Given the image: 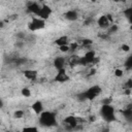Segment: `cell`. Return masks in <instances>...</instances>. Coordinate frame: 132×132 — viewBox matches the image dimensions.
<instances>
[{
    "instance_id": "e0dca14e",
    "label": "cell",
    "mask_w": 132,
    "mask_h": 132,
    "mask_svg": "<svg viewBox=\"0 0 132 132\" xmlns=\"http://www.w3.org/2000/svg\"><path fill=\"white\" fill-rule=\"evenodd\" d=\"M24 116H25V112H24V110H22V109H16V110L13 112V117H14L15 119H22Z\"/></svg>"
},
{
    "instance_id": "603a6c76",
    "label": "cell",
    "mask_w": 132,
    "mask_h": 132,
    "mask_svg": "<svg viewBox=\"0 0 132 132\" xmlns=\"http://www.w3.org/2000/svg\"><path fill=\"white\" fill-rule=\"evenodd\" d=\"M124 13H125L126 18L130 19V18H131V15H132V8H127L126 10H124Z\"/></svg>"
},
{
    "instance_id": "4fadbf2b",
    "label": "cell",
    "mask_w": 132,
    "mask_h": 132,
    "mask_svg": "<svg viewBox=\"0 0 132 132\" xmlns=\"http://www.w3.org/2000/svg\"><path fill=\"white\" fill-rule=\"evenodd\" d=\"M40 7H41V4L38 2H29L27 5V11L29 13H31L33 16H36Z\"/></svg>"
},
{
    "instance_id": "7c38bea8",
    "label": "cell",
    "mask_w": 132,
    "mask_h": 132,
    "mask_svg": "<svg viewBox=\"0 0 132 132\" xmlns=\"http://www.w3.org/2000/svg\"><path fill=\"white\" fill-rule=\"evenodd\" d=\"M23 74L28 80H31V81H35L38 77V71L33 68H27L23 70Z\"/></svg>"
},
{
    "instance_id": "9a60e30c",
    "label": "cell",
    "mask_w": 132,
    "mask_h": 132,
    "mask_svg": "<svg viewBox=\"0 0 132 132\" xmlns=\"http://www.w3.org/2000/svg\"><path fill=\"white\" fill-rule=\"evenodd\" d=\"M21 95H22L23 97H25V98H30V97L32 96V91H31V89L28 88V87H23V88L21 89Z\"/></svg>"
},
{
    "instance_id": "44dd1931",
    "label": "cell",
    "mask_w": 132,
    "mask_h": 132,
    "mask_svg": "<svg viewBox=\"0 0 132 132\" xmlns=\"http://www.w3.org/2000/svg\"><path fill=\"white\" fill-rule=\"evenodd\" d=\"M113 73H114V75H116L117 77H122L123 74H124V71H123V69H121V68H117Z\"/></svg>"
},
{
    "instance_id": "ffe728a7",
    "label": "cell",
    "mask_w": 132,
    "mask_h": 132,
    "mask_svg": "<svg viewBox=\"0 0 132 132\" xmlns=\"http://www.w3.org/2000/svg\"><path fill=\"white\" fill-rule=\"evenodd\" d=\"M59 51H60L62 54H67V53H69V44H68V45L60 46V47H59Z\"/></svg>"
},
{
    "instance_id": "d4e9b609",
    "label": "cell",
    "mask_w": 132,
    "mask_h": 132,
    "mask_svg": "<svg viewBox=\"0 0 132 132\" xmlns=\"http://www.w3.org/2000/svg\"><path fill=\"white\" fill-rule=\"evenodd\" d=\"M3 106H4V101H3V99L0 98V108H2Z\"/></svg>"
},
{
    "instance_id": "8992f818",
    "label": "cell",
    "mask_w": 132,
    "mask_h": 132,
    "mask_svg": "<svg viewBox=\"0 0 132 132\" xmlns=\"http://www.w3.org/2000/svg\"><path fill=\"white\" fill-rule=\"evenodd\" d=\"M63 125H64L65 129H67V130H73L78 125L77 118L74 117V116H72V114H69V116H67L63 120Z\"/></svg>"
},
{
    "instance_id": "277c9868",
    "label": "cell",
    "mask_w": 132,
    "mask_h": 132,
    "mask_svg": "<svg viewBox=\"0 0 132 132\" xmlns=\"http://www.w3.org/2000/svg\"><path fill=\"white\" fill-rule=\"evenodd\" d=\"M46 26V21H43L37 16H32L31 20L28 22L27 24V29L34 33V32H38V31H41L45 28Z\"/></svg>"
},
{
    "instance_id": "cb8c5ba5",
    "label": "cell",
    "mask_w": 132,
    "mask_h": 132,
    "mask_svg": "<svg viewBox=\"0 0 132 132\" xmlns=\"http://www.w3.org/2000/svg\"><path fill=\"white\" fill-rule=\"evenodd\" d=\"M122 48H123V51H125V52H129L130 46L127 45V44H123V45H122Z\"/></svg>"
},
{
    "instance_id": "52a82bcc",
    "label": "cell",
    "mask_w": 132,
    "mask_h": 132,
    "mask_svg": "<svg viewBox=\"0 0 132 132\" xmlns=\"http://www.w3.org/2000/svg\"><path fill=\"white\" fill-rule=\"evenodd\" d=\"M53 13V9L51 8V6H48L47 4H41V7L38 11V13L36 14L37 18L43 20V21H46Z\"/></svg>"
},
{
    "instance_id": "ac0fdd59",
    "label": "cell",
    "mask_w": 132,
    "mask_h": 132,
    "mask_svg": "<svg viewBox=\"0 0 132 132\" xmlns=\"http://www.w3.org/2000/svg\"><path fill=\"white\" fill-rule=\"evenodd\" d=\"M92 43H93V40H91V39H82L81 40V45L82 46H86V47L91 46Z\"/></svg>"
},
{
    "instance_id": "30bf717a",
    "label": "cell",
    "mask_w": 132,
    "mask_h": 132,
    "mask_svg": "<svg viewBox=\"0 0 132 132\" xmlns=\"http://www.w3.org/2000/svg\"><path fill=\"white\" fill-rule=\"evenodd\" d=\"M30 107H31L32 111H33V112H34L36 116H39V114H40L42 111H44V110H45V109H44L43 102H42L41 100H39V99L34 100V101L31 103Z\"/></svg>"
},
{
    "instance_id": "ba28073f",
    "label": "cell",
    "mask_w": 132,
    "mask_h": 132,
    "mask_svg": "<svg viewBox=\"0 0 132 132\" xmlns=\"http://www.w3.org/2000/svg\"><path fill=\"white\" fill-rule=\"evenodd\" d=\"M98 26L101 29H108L111 25H112V19L110 16V14H103L101 16H99L98 21H97Z\"/></svg>"
},
{
    "instance_id": "3957f363",
    "label": "cell",
    "mask_w": 132,
    "mask_h": 132,
    "mask_svg": "<svg viewBox=\"0 0 132 132\" xmlns=\"http://www.w3.org/2000/svg\"><path fill=\"white\" fill-rule=\"evenodd\" d=\"M101 87L98 85H94L89 87L87 90H85L84 92L79 93L77 95V99L79 101H87V100H94L96 99L100 94H101Z\"/></svg>"
},
{
    "instance_id": "6da1fadb",
    "label": "cell",
    "mask_w": 132,
    "mask_h": 132,
    "mask_svg": "<svg viewBox=\"0 0 132 132\" xmlns=\"http://www.w3.org/2000/svg\"><path fill=\"white\" fill-rule=\"evenodd\" d=\"M38 123L41 127L44 128L55 127L58 124L57 113L53 110H44L38 116Z\"/></svg>"
},
{
    "instance_id": "7a4b0ae2",
    "label": "cell",
    "mask_w": 132,
    "mask_h": 132,
    "mask_svg": "<svg viewBox=\"0 0 132 132\" xmlns=\"http://www.w3.org/2000/svg\"><path fill=\"white\" fill-rule=\"evenodd\" d=\"M99 116L106 123H113L117 120L116 108L111 103L102 104L99 108Z\"/></svg>"
},
{
    "instance_id": "2e32d148",
    "label": "cell",
    "mask_w": 132,
    "mask_h": 132,
    "mask_svg": "<svg viewBox=\"0 0 132 132\" xmlns=\"http://www.w3.org/2000/svg\"><path fill=\"white\" fill-rule=\"evenodd\" d=\"M21 132H39V129L36 126H25Z\"/></svg>"
},
{
    "instance_id": "5bb4252c",
    "label": "cell",
    "mask_w": 132,
    "mask_h": 132,
    "mask_svg": "<svg viewBox=\"0 0 132 132\" xmlns=\"http://www.w3.org/2000/svg\"><path fill=\"white\" fill-rule=\"evenodd\" d=\"M70 42L71 41H70V39H69V37L67 35H61V36H59L58 38L55 39V44L58 47L63 46V45H68Z\"/></svg>"
},
{
    "instance_id": "7402d4cb",
    "label": "cell",
    "mask_w": 132,
    "mask_h": 132,
    "mask_svg": "<svg viewBox=\"0 0 132 132\" xmlns=\"http://www.w3.org/2000/svg\"><path fill=\"white\" fill-rule=\"evenodd\" d=\"M125 66H126V68H131V66H132V57L131 56H129L127 58V60L125 62Z\"/></svg>"
},
{
    "instance_id": "8fae6325",
    "label": "cell",
    "mask_w": 132,
    "mask_h": 132,
    "mask_svg": "<svg viewBox=\"0 0 132 132\" xmlns=\"http://www.w3.org/2000/svg\"><path fill=\"white\" fill-rule=\"evenodd\" d=\"M63 16H64L65 20H67V21H69V22H74V21H76V20L79 18V14H78V11H77L76 9L71 8V9L66 10V11L63 13Z\"/></svg>"
},
{
    "instance_id": "d6986e66",
    "label": "cell",
    "mask_w": 132,
    "mask_h": 132,
    "mask_svg": "<svg viewBox=\"0 0 132 132\" xmlns=\"http://www.w3.org/2000/svg\"><path fill=\"white\" fill-rule=\"evenodd\" d=\"M124 117L126 119H128V120L131 119V117H132V110H131V108H127V109L124 110Z\"/></svg>"
},
{
    "instance_id": "5b68a950",
    "label": "cell",
    "mask_w": 132,
    "mask_h": 132,
    "mask_svg": "<svg viewBox=\"0 0 132 132\" xmlns=\"http://www.w3.org/2000/svg\"><path fill=\"white\" fill-rule=\"evenodd\" d=\"M69 80H70V75L68 74L66 68L57 70V72H56V74L54 76V81L55 82L65 84V82H68Z\"/></svg>"
},
{
    "instance_id": "9c48e42d",
    "label": "cell",
    "mask_w": 132,
    "mask_h": 132,
    "mask_svg": "<svg viewBox=\"0 0 132 132\" xmlns=\"http://www.w3.org/2000/svg\"><path fill=\"white\" fill-rule=\"evenodd\" d=\"M67 64H68V60L64 56H57L53 60V66L55 67L56 70H60V69L66 68Z\"/></svg>"
}]
</instances>
